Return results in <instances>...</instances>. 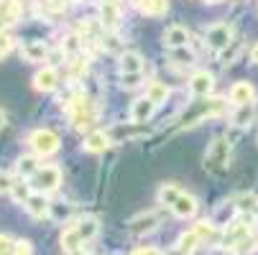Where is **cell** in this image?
I'll return each instance as SVG.
<instances>
[{"instance_id": "6da1fadb", "label": "cell", "mask_w": 258, "mask_h": 255, "mask_svg": "<svg viewBox=\"0 0 258 255\" xmlns=\"http://www.w3.org/2000/svg\"><path fill=\"white\" fill-rule=\"evenodd\" d=\"M230 166V143L225 138H215L205 151V168L212 174H225Z\"/></svg>"}, {"instance_id": "7a4b0ae2", "label": "cell", "mask_w": 258, "mask_h": 255, "mask_svg": "<svg viewBox=\"0 0 258 255\" xmlns=\"http://www.w3.org/2000/svg\"><path fill=\"white\" fill-rule=\"evenodd\" d=\"M59 135L54 133V130H49V128H41V130H33L31 135H28V145L33 148V153L36 156H51V153H56L59 151Z\"/></svg>"}, {"instance_id": "3957f363", "label": "cell", "mask_w": 258, "mask_h": 255, "mask_svg": "<svg viewBox=\"0 0 258 255\" xmlns=\"http://www.w3.org/2000/svg\"><path fill=\"white\" fill-rule=\"evenodd\" d=\"M28 184L39 192V194H49V192H56L59 184H61V171L59 166H41L39 171L33 174V179Z\"/></svg>"}, {"instance_id": "277c9868", "label": "cell", "mask_w": 258, "mask_h": 255, "mask_svg": "<svg viewBox=\"0 0 258 255\" xmlns=\"http://www.w3.org/2000/svg\"><path fill=\"white\" fill-rule=\"evenodd\" d=\"M205 41L215 51H225L233 44V26H228V23H212L205 31Z\"/></svg>"}, {"instance_id": "5b68a950", "label": "cell", "mask_w": 258, "mask_h": 255, "mask_svg": "<svg viewBox=\"0 0 258 255\" xmlns=\"http://www.w3.org/2000/svg\"><path fill=\"white\" fill-rule=\"evenodd\" d=\"M159 225H161L159 212H141L128 222V232L136 235V237H143V235H151Z\"/></svg>"}, {"instance_id": "8992f818", "label": "cell", "mask_w": 258, "mask_h": 255, "mask_svg": "<svg viewBox=\"0 0 258 255\" xmlns=\"http://www.w3.org/2000/svg\"><path fill=\"white\" fill-rule=\"evenodd\" d=\"M123 21V11L115 0H102L100 3V26L105 31H115Z\"/></svg>"}, {"instance_id": "52a82bcc", "label": "cell", "mask_w": 258, "mask_h": 255, "mask_svg": "<svg viewBox=\"0 0 258 255\" xmlns=\"http://www.w3.org/2000/svg\"><path fill=\"white\" fill-rule=\"evenodd\" d=\"M223 107H225V100H220V97H212V100H207V102H200V110L192 115V118H187L184 120V125H197V123H202L205 118H212V115H220L223 113Z\"/></svg>"}, {"instance_id": "ba28073f", "label": "cell", "mask_w": 258, "mask_h": 255, "mask_svg": "<svg viewBox=\"0 0 258 255\" xmlns=\"http://www.w3.org/2000/svg\"><path fill=\"white\" fill-rule=\"evenodd\" d=\"M189 31L184 28V26H169L166 31H164V36H161V41H164V46L169 49V51H174V49H187V44H189Z\"/></svg>"}, {"instance_id": "9c48e42d", "label": "cell", "mask_w": 258, "mask_h": 255, "mask_svg": "<svg viewBox=\"0 0 258 255\" xmlns=\"http://www.w3.org/2000/svg\"><path fill=\"white\" fill-rule=\"evenodd\" d=\"M215 90V77L210 74V71H195V74L189 77V92L195 97H210Z\"/></svg>"}, {"instance_id": "30bf717a", "label": "cell", "mask_w": 258, "mask_h": 255, "mask_svg": "<svg viewBox=\"0 0 258 255\" xmlns=\"http://www.w3.org/2000/svg\"><path fill=\"white\" fill-rule=\"evenodd\" d=\"M197 209H200L197 197H195V194H187V192H181V197H179V199L174 202V207H171L174 217H179V220H192V217L197 214Z\"/></svg>"}, {"instance_id": "8fae6325", "label": "cell", "mask_w": 258, "mask_h": 255, "mask_svg": "<svg viewBox=\"0 0 258 255\" xmlns=\"http://www.w3.org/2000/svg\"><path fill=\"white\" fill-rule=\"evenodd\" d=\"M230 105H235V107H243V105H253V100H255V87L250 84V82H245V79H240V82H235L233 87H230Z\"/></svg>"}, {"instance_id": "7c38bea8", "label": "cell", "mask_w": 258, "mask_h": 255, "mask_svg": "<svg viewBox=\"0 0 258 255\" xmlns=\"http://www.w3.org/2000/svg\"><path fill=\"white\" fill-rule=\"evenodd\" d=\"M156 113V105L149 100V97H138L133 105H131V120L136 125H143V123H149Z\"/></svg>"}, {"instance_id": "4fadbf2b", "label": "cell", "mask_w": 258, "mask_h": 255, "mask_svg": "<svg viewBox=\"0 0 258 255\" xmlns=\"http://www.w3.org/2000/svg\"><path fill=\"white\" fill-rule=\"evenodd\" d=\"M33 87L39 92H54L59 87V71L54 66H44L39 74L33 77Z\"/></svg>"}, {"instance_id": "5bb4252c", "label": "cell", "mask_w": 258, "mask_h": 255, "mask_svg": "<svg viewBox=\"0 0 258 255\" xmlns=\"http://www.w3.org/2000/svg\"><path fill=\"white\" fill-rule=\"evenodd\" d=\"M82 148H85L87 153H102V151H107V148H110V133H105V130H92L90 135H85Z\"/></svg>"}, {"instance_id": "9a60e30c", "label": "cell", "mask_w": 258, "mask_h": 255, "mask_svg": "<svg viewBox=\"0 0 258 255\" xmlns=\"http://www.w3.org/2000/svg\"><path fill=\"white\" fill-rule=\"evenodd\" d=\"M118 64H120V74H141L143 71V56L138 51H123Z\"/></svg>"}, {"instance_id": "2e32d148", "label": "cell", "mask_w": 258, "mask_h": 255, "mask_svg": "<svg viewBox=\"0 0 258 255\" xmlns=\"http://www.w3.org/2000/svg\"><path fill=\"white\" fill-rule=\"evenodd\" d=\"M192 230H195V235H197L202 242H210V245L223 240V232L217 230V225H215L212 220H200V222H197Z\"/></svg>"}, {"instance_id": "e0dca14e", "label": "cell", "mask_w": 258, "mask_h": 255, "mask_svg": "<svg viewBox=\"0 0 258 255\" xmlns=\"http://www.w3.org/2000/svg\"><path fill=\"white\" fill-rule=\"evenodd\" d=\"M26 209H28V214H31V217H36V220H41V217H46V214H49L51 202L46 199V194L33 192V194H31V199L26 202Z\"/></svg>"}, {"instance_id": "ac0fdd59", "label": "cell", "mask_w": 258, "mask_h": 255, "mask_svg": "<svg viewBox=\"0 0 258 255\" xmlns=\"http://www.w3.org/2000/svg\"><path fill=\"white\" fill-rule=\"evenodd\" d=\"M21 56H23L26 61H46L49 46H46L44 41H28V44H23Z\"/></svg>"}, {"instance_id": "d6986e66", "label": "cell", "mask_w": 258, "mask_h": 255, "mask_svg": "<svg viewBox=\"0 0 258 255\" xmlns=\"http://www.w3.org/2000/svg\"><path fill=\"white\" fill-rule=\"evenodd\" d=\"M18 16H21V3L18 0H3V3H0V31H3V26L16 23Z\"/></svg>"}, {"instance_id": "ffe728a7", "label": "cell", "mask_w": 258, "mask_h": 255, "mask_svg": "<svg viewBox=\"0 0 258 255\" xmlns=\"http://www.w3.org/2000/svg\"><path fill=\"white\" fill-rule=\"evenodd\" d=\"M39 168L41 166H39V158H36V156H21L16 161V174L21 176V181H31L33 174L39 171Z\"/></svg>"}, {"instance_id": "44dd1931", "label": "cell", "mask_w": 258, "mask_h": 255, "mask_svg": "<svg viewBox=\"0 0 258 255\" xmlns=\"http://www.w3.org/2000/svg\"><path fill=\"white\" fill-rule=\"evenodd\" d=\"M138 11H141L143 16H151V18L166 16L169 0H138Z\"/></svg>"}, {"instance_id": "7402d4cb", "label": "cell", "mask_w": 258, "mask_h": 255, "mask_svg": "<svg viewBox=\"0 0 258 255\" xmlns=\"http://www.w3.org/2000/svg\"><path fill=\"white\" fill-rule=\"evenodd\" d=\"M255 118V105H243V107H235V113L230 115V123L235 128H248Z\"/></svg>"}, {"instance_id": "603a6c76", "label": "cell", "mask_w": 258, "mask_h": 255, "mask_svg": "<svg viewBox=\"0 0 258 255\" xmlns=\"http://www.w3.org/2000/svg\"><path fill=\"white\" fill-rule=\"evenodd\" d=\"M75 227H77V232H80L82 242L92 240V237L100 232V222H97V217H82V220H80Z\"/></svg>"}, {"instance_id": "cb8c5ba5", "label": "cell", "mask_w": 258, "mask_h": 255, "mask_svg": "<svg viewBox=\"0 0 258 255\" xmlns=\"http://www.w3.org/2000/svg\"><path fill=\"white\" fill-rule=\"evenodd\" d=\"M156 197H159V204H164V207H174V202L181 197V189L169 181V184H161V187H159V194H156Z\"/></svg>"}, {"instance_id": "d4e9b609", "label": "cell", "mask_w": 258, "mask_h": 255, "mask_svg": "<svg viewBox=\"0 0 258 255\" xmlns=\"http://www.w3.org/2000/svg\"><path fill=\"white\" fill-rule=\"evenodd\" d=\"M171 95V90L164 84V82H151L149 87H146V97H149L156 107L161 105V102H166V97Z\"/></svg>"}, {"instance_id": "484cf974", "label": "cell", "mask_w": 258, "mask_h": 255, "mask_svg": "<svg viewBox=\"0 0 258 255\" xmlns=\"http://www.w3.org/2000/svg\"><path fill=\"white\" fill-rule=\"evenodd\" d=\"M200 245H202V240L195 235V230L181 232V235H179V240H176V247H179L181 252H187V255H192V252H195Z\"/></svg>"}, {"instance_id": "4316f807", "label": "cell", "mask_w": 258, "mask_h": 255, "mask_svg": "<svg viewBox=\"0 0 258 255\" xmlns=\"http://www.w3.org/2000/svg\"><path fill=\"white\" fill-rule=\"evenodd\" d=\"M80 245H82V237H80V232H77V227H75V225L67 227V230L61 232V247H64L67 252L80 250Z\"/></svg>"}, {"instance_id": "83f0119b", "label": "cell", "mask_w": 258, "mask_h": 255, "mask_svg": "<svg viewBox=\"0 0 258 255\" xmlns=\"http://www.w3.org/2000/svg\"><path fill=\"white\" fill-rule=\"evenodd\" d=\"M82 41H85V39H82L80 33H69L67 39H64V44H61V51H64L67 56H80V54H82V46H85Z\"/></svg>"}, {"instance_id": "f1b7e54d", "label": "cell", "mask_w": 258, "mask_h": 255, "mask_svg": "<svg viewBox=\"0 0 258 255\" xmlns=\"http://www.w3.org/2000/svg\"><path fill=\"white\" fill-rule=\"evenodd\" d=\"M33 187L28 184V181H16V184H13V189H11V197H13V202L16 204H26L28 199H31V192Z\"/></svg>"}, {"instance_id": "f546056e", "label": "cell", "mask_w": 258, "mask_h": 255, "mask_svg": "<svg viewBox=\"0 0 258 255\" xmlns=\"http://www.w3.org/2000/svg\"><path fill=\"white\" fill-rule=\"evenodd\" d=\"M85 71H87V59L82 61V54H80V56H69V74H72V77L77 79V77L85 74Z\"/></svg>"}, {"instance_id": "4dcf8cb0", "label": "cell", "mask_w": 258, "mask_h": 255, "mask_svg": "<svg viewBox=\"0 0 258 255\" xmlns=\"http://www.w3.org/2000/svg\"><path fill=\"white\" fill-rule=\"evenodd\" d=\"M49 214L54 217L56 222H61V220H67V217L72 214V204H67V202H56V204H51Z\"/></svg>"}, {"instance_id": "1f68e13d", "label": "cell", "mask_w": 258, "mask_h": 255, "mask_svg": "<svg viewBox=\"0 0 258 255\" xmlns=\"http://www.w3.org/2000/svg\"><path fill=\"white\" fill-rule=\"evenodd\" d=\"M169 56L174 61H179V64H192L195 61V54L189 49H174V51H169Z\"/></svg>"}, {"instance_id": "d6a6232c", "label": "cell", "mask_w": 258, "mask_h": 255, "mask_svg": "<svg viewBox=\"0 0 258 255\" xmlns=\"http://www.w3.org/2000/svg\"><path fill=\"white\" fill-rule=\"evenodd\" d=\"M238 51H240V46L233 41V44H230L225 51H220V61H223V64H233V59L238 56Z\"/></svg>"}, {"instance_id": "836d02e7", "label": "cell", "mask_w": 258, "mask_h": 255, "mask_svg": "<svg viewBox=\"0 0 258 255\" xmlns=\"http://www.w3.org/2000/svg\"><path fill=\"white\" fill-rule=\"evenodd\" d=\"M141 79H143V74H120V84L125 90H136L141 84Z\"/></svg>"}, {"instance_id": "e575fe53", "label": "cell", "mask_w": 258, "mask_h": 255, "mask_svg": "<svg viewBox=\"0 0 258 255\" xmlns=\"http://www.w3.org/2000/svg\"><path fill=\"white\" fill-rule=\"evenodd\" d=\"M11 49H13V36L6 33V31H0V56H6Z\"/></svg>"}, {"instance_id": "d590c367", "label": "cell", "mask_w": 258, "mask_h": 255, "mask_svg": "<svg viewBox=\"0 0 258 255\" xmlns=\"http://www.w3.org/2000/svg\"><path fill=\"white\" fill-rule=\"evenodd\" d=\"M16 252V242L8 235H0V255H13Z\"/></svg>"}, {"instance_id": "8d00e7d4", "label": "cell", "mask_w": 258, "mask_h": 255, "mask_svg": "<svg viewBox=\"0 0 258 255\" xmlns=\"http://www.w3.org/2000/svg\"><path fill=\"white\" fill-rule=\"evenodd\" d=\"M44 8L46 11H64L67 8V0H44Z\"/></svg>"}, {"instance_id": "74e56055", "label": "cell", "mask_w": 258, "mask_h": 255, "mask_svg": "<svg viewBox=\"0 0 258 255\" xmlns=\"http://www.w3.org/2000/svg\"><path fill=\"white\" fill-rule=\"evenodd\" d=\"M13 255H31V242H28V240L16 242V252H13Z\"/></svg>"}, {"instance_id": "f35d334b", "label": "cell", "mask_w": 258, "mask_h": 255, "mask_svg": "<svg viewBox=\"0 0 258 255\" xmlns=\"http://www.w3.org/2000/svg\"><path fill=\"white\" fill-rule=\"evenodd\" d=\"M13 189V181L8 174H0V192H11Z\"/></svg>"}, {"instance_id": "ab89813d", "label": "cell", "mask_w": 258, "mask_h": 255, "mask_svg": "<svg viewBox=\"0 0 258 255\" xmlns=\"http://www.w3.org/2000/svg\"><path fill=\"white\" fill-rule=\"evenodd\" d=\"M131 255H164V252H159V250H154V247H138V250H133Z\"/></svg>"}, {"instance_id": "60d3db41", "label": "cell", "mask_w": 258, "mask_h": 255, "mask_svg": "<svg viewBox=\"0 0 258 255\" xmlns=\"http://www.w3.org/2000/svg\"><path fill=\"white\" fill-rule=\"evenodd\" d=\"M164 255H187V252H181V250H179L176 245H171V247H169V250H166Z\"/></svg>"}, {"instance_id": "b9f144b4", "label": "cell", "mask_w": 258, "mask_h": 255, "mask_svg": "<svg viewBox=\"0 0 258 255\" xmlns=\"http://www.w3.org/2000/svg\"><path fill=\"white\" fill-rule=\"evenodd\" d=\"M250 61H253V64H258V44L250 49Z\"/></svg>"}, {"instance_id": "7bdbcfd3", "label": "cell", "mask_w": 258, "mask_h": 255, "mask_svg": "<svg viewBox=\"0 0 258 255\" xmlns=\"http://www.w3.org/2000/svg\"><path fill=\"white\" fill-rule=\"evenodd\" d=\"M3 128H6V113L0 110V130H3Z\"/></svg>"}, {"instance_id": "ee69618b", "label": "cell", "mask_w": 258, "mask_h": 255, "mask_svg": "<svg viewBox=\"0 0 258 255\" xmlns=\"http://www.w3.org/2000/svg\"><path fill=\"white\" fill-rule=\"evenodd\" d=\"M67 255H90V252H85V250L80 247V250H75V252H67Z\"/></svg>"}, {"instance_id": "f6af8a7d", "label": "cell", "mask_w": 258, "mask_h": 255, "mask_svg": "<svg viewBox=\"0 0 258 255\" xmlns=\"http://www.w3.org/2000/svg\"><path fill=\"white\" fill-rule=\"evenodd\" d=\"M205 3H210V6H215V3H223V0H205Z\"/></svg>"}]
</instances>
